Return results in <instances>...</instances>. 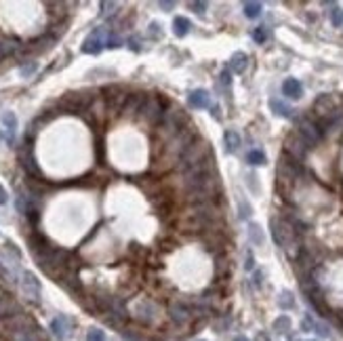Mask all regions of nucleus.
Wrapping results in <instances>:
<instances>
[{"label":"nucleus","mask_w":343,"mask_h":341,"mask_svg":"<svg viewBox=\"0 0 343 341\" xmlns=\"http://www.w3.org/2000/svg\"><path fill=\"white\" fill-rule=\"evenodd\" d=\"M269 228H271V236H274V242H276L278 246H282L285 251H291L293 246H295V240H297V232L293 230L291 223L271 217Z\"/></svg>","instance_id":"obj_1"},{"label":"nucleus","mask_w":343,"mask_h":341,"mask_svg":"<svg viewBox=\"0 0 343 341\" xmlns=\"http://www.w3.org/2000/svg\"><path fill=\"white\" fill-rule=\"evenodd\" d=\"M307 150H310V146L305 144V139H303L297 131L291 133V135L285 139V154H287L289 158H293V160L301 162V160L305 158V154H307Z\"/></svg>","instance_id":"obj_2"},{"label":"nucleus","mask_w":343,"mask_h":341,"mask_svg":"<svg viewBox=\"0 0 343 341\" xmlns=\"http://www.w3.org/2000/svg\"><path fill=\"white\" fill-rule=\"evenodd\" d=\"M297 133L305 139V144L310 148L318 146V144H320V139H322L320 126H318V122H314L312 118H301L299 124H297Z\"/></svg>","instance_id":"obj_3"},{"label":"nucleus","mask_w":343,"mask_h":341,"mask_svg":"<svg viewBox=\"0 0 343 341\" xmlns=\"http://www.w3.org/2000/svg\"><path fill=\"white\" fill-rule=\"evenodd\" d=\"M187 124V116L183 110H177V108H171V110H164V116H162V126L167 128L169 133H179L183 131Z\"/></svg>","instance_id":"obj_4"},{"label":"nucleus","mask_w":343,"mask_h":341,"mask_svg":"<svg viewBox=\"0 0 343 341\" xmlns=\"http://www.w3.org/2000/svg\"><path fill=\"white\" fill-rule=\"evenodd\" d=\"M141 116L156 124V122H162V116H164V99H158V97H148L144 108H141Z\"/></svg>","instance_id":"obj_5"},{"label":"nucleus","mask_w":343,"mask_h":341,"mask_svg":"<svg viewBox=\"0 0 343 341\" xmlns=\"http://www.w3.org/2000/svg\"><path fill=\"white\" fill-rule=\"evenodd\" d=\"M21 291H23V295H26L28 301L40 303V280L36 278V274L23 272V276H21Z\"/></svg>","instance_id":"obj_6"},{"label":"nucleus","mask_w":343,"mask_h":341,"mask_svg":"<svg viewBox=\"0 0 343 341\" xmlns=\"http://www.w3.org/2000/svg\"><path fill=\"white\" fill-rule=\"evenodd\" d=\"M103 46H105L103 28H97L95 32H91L89 36H87L85 44H82V53H87V55H99V53L103 51Z\"/></svg>","instance_id":"obj_7"},{"label":"nucleus","mask_w":343,"mask_h":341,"mask_svg":"<svg viewBox=\"0 0 343 341\" xmlns=\"http://www.w3.org/2000/svg\"><path fill=\"white\" fill-rule=\"evenodd\" d=\"M51 331L59 341H65L70 331H72V320H70L67 316H57V318H53V322H51Z\"/></svg>","instance_id":"obj_8"},{"label":"nucleus","mask_w":343,"mask_h":341,"mask_svg":"<svg viewBox=\"0 0 343 341\" xmlns=\"http://www.w3.org/2000/svg\"><path fill=\"white\" fill-rule=\"evenodd\" d=\"M301 328H303L305 333H318L320 337H330L328 326H326V324H322V322H318L312 314H307L305 318H303V322H301Z\"/></svg>","instance_id":"obj_9"},{"label":"nucleus","mask_w":343,"mask_h":341,"mask_svg":"<svg viewBox=\"0 0 343 341\" xmlns=\"http://www.w3.org/2000/svg\"><path fill=\"white\" fill-rule=\"evenodd\" d=\"M21 164H23V169H26L30 175H34V177H40V167H38V162H36V158H34V154H32V148H23L21 150Z\"/></svg>","instance_id":"obj_10"},{"label":"nucleus","mask_w":343,"mask_h":341,"mask_svg":"<svg viewBox=\"0 0 343 341\" xmlns=\"http://www.w3.org/2000/svg\"><path fill=\"white\" fill-rule=\"evenodd\" d=\"M187 101H190V105L192 108H211V95H209V91H204V89H198V91H192L190 93V97H187Z\"/></svg>","instance_id":"obj_11"},{"label":"nucleus","mask_w":343,"mask_h":341,"mask_svg":"<svg viewBox=\"0 0 343 341\" xmlns=\"http://www.w3.org/2000/svg\"><path fill=\"white\" fill-rule=\"evenodd\" d=\"M282 93H285L287 97H291V99H299L301 93H303V87H301V82L297 78H287L285 82H282Z\"/></svg>","instance_id":"obj_12"},{"label":"nucleus","mask_w":343,"mask_h":341,"mask_svg":"<svg viewBox=\"0 0 343 341\" xmlns=\"http://www.w3.org/2000/svg\"><path fill=\"white\" fill-rule=\"evenodd\" d=\"M314 110H316V114L320 116V118H324V116H328L330 112L335 110L333 97H330V95H320V97L316 99V103H314Z\"/></svg>","instance_id":"obj_13"},{"label":"nucleus","mask_w":343,"mask_h":341,"mask_svg":"<svg viewBox=\"0 0 343 341\" xmlns=\"http://www.w3.org/2000/svg\"><path fill=\"white\" fill-rule=\"evenodd\" d=\"M171 318L175 322H179V324L187 322V318H190V310H187V305L185 303H173L171 305Z\"/></svg>","instance_id":"obj_14"},{"label":"nucleus","mask_w":343,"mask_h":341,"mask_svg":"<svg viewBox=\"0 0 343 341\" xmlns=\"http://www.w3.org/2000/svg\"><path fill=\"white\" fill-rule=\"evenodd\" d=\"M269 108H271V112H274L276 116H282V118H291L293 116V108L291 105H287L285 101H280V99H269Z\"/></svg>","instance_id":"obj_15"},{"label":"nucleus","mask_w":343,"mask_h":341,"mask_svg":"<svg viewBox=\"0 0 343 341\" xmlns=\"http://www.w3.org/2000/svg\"><path fill=\"white\" fill-rule=\"evenodd\" d=\"M246 63H248V57L244 53H234L230 57V70L236 72V74H242L246 70Z\"/></svg>","instance_id":"obj_16"},{"label":"nucleus","mask_w":343,"mask_h":341,"mask_svg":"<svg viewBox=\"0 0 343 341\" xmlns=\"http://www.w3.org/2000/svg\"><path fill=\"white\" fill-rule=\"evenodd\" d=\"M3 122H5V126H7V141H9V144H13L15 131H17V118H15V114H13V112H7V114L3 116Z\"/></svg>","instance_id":"obj_17"},{"label":"nucleus","mask_w":343,"mask_h":341,"mask_svg":"<svg viewBox=\"0 0 343 341\" xmlns=\"http://www.w3.org/2000/svg\"><path fill=\"white\" fill-rule=\"evenodd\" d=\"M144 103H146V95H141V93H135V95H131V97L126 99L124 112H131V114L141 112V108H144Z\"/></svg>","instance_id":"obj_18"},{"label":"nucleus","mask_w":343,"mask_h":341,"mask_svg":"<svg viewBox=\"0 0 343 341\" xmlns=\"http://www.w3.org/2000/svg\"><path fill=\"white\" fill-rule=\"evenodd\" d=\"M223 141H226V152H228V154H234V152L240 148V135L236 131H226Z\"/></svg>","instance_id":"obj_19"},{"label":"nucleus","mask_w":343,"mask_h":341,"mask_svg":"<svg viewBox=\"0 0 343 341\" xmlns=\"http://www.w3.org/2000/svg\"><path fill=\"white\" fill-rule=\"evenodd\" d=\"M248 238H251V242L255 246H263L265 236H263V230L259 223H251V226H248Z\"/></svg>","instance_id":"obj_20"},{"label":"nucleus","mask_w":343,"mask_h":341,"mask_svg":"<svg viewBox=\"0 0 343 341\" xmlns=\"http://www.w3.org/2000/svg\"><path fill=\"white\" fill-rule=\"evenodd\" d=\"M190 28H192V23L187 17H177L173 21V32H175V36H179V38H183L185 34L190 32Z\"/></svg>","instance_id":"obj_21"},{"label":"nucleus","mask_w":343,"mask_h":341,"mask_svg":"<svg viewBox=\"0 0 343 341\" xmlns=\"http://www.w3.org/2000/svg\"><path fill=\"white\" fill-rule=\"evenodd\" d=\"M217 89L223 93V95H230L232 93V78H230V67L223 70V72L219 74L217 78Z\"/></svg>","instance_id":"obj_22"},{"label":"nucleus","mask_w":343,"mask_h":341,"mask_svg":"<svg viewBox=\"0 0 343 341\" xmlns=\"http://www.w3.org/2000/svg\"><path fill=\"white\" fill-rule=\"evenodd\" d=\"M242 9H244V15H246L248 19H257L259 15H261L263 5H261V3H244Z\"/></svg>","instance_id":"obj_23"},{"label":"nucleus","mask_w":343,"mask_h":341,"mask_svg":"<svg viewBox=\"0 0 343 341\" xmlns=\"http://www.w3.org/2000/svg\"><path fill=\"white\" fill-rule=\"evenodd\" d=\"M13 341H38V335L34 331H30V328L21 326V328H17V331H15Z\"/></svg>","instance_id":"obj_24"},{"label":"nucleus","mask_w":343,"mask_h":341,"mask_svg":"<svg viewBox=\"0 0 343 341\" xmlns=\"http://www.w3.org/2000/svg\"><path fill=\"white\" fill-rule=\"evenodd\" d=\"M278 305L282 310H293L295 308V297H293V293L291 291H282L280 295H278Z\"/></svg>","instance_id":"obj_25"},{"label":"nucleus","mask_w":343,"mask_h":341,"mask_svg":"<svg viewBox=\"0 0 343 341\" xmlns=\"http://www.w3.org/2000/svg\"><path fill=\"white\" fill-rule=\"evenodd\" d=\"M274 331L280 333V335H287L291 331V318H289V316H280V318H276Z\"/></svg>","instance_id":"obj_26"},{"label":"nucleus","mask_w":343,"mask_h":341,"mask_svg":"<svg viewBox=\"0 0 343 341\" xmlns=\"http://www.w3.org/2000/svg\"><path fill=\"white\" fill-rule=\"evenodd\" d=\"M246 160H248V164H253V167H259V164H265V154L261 150H251L246 154Z\"/></svg>","instance_id":"obj_27"},{"label":"nucleus","mask_w":343,"mask_h":341,"mask_svg":"<svg viewBox=\"0 0 343 341\" xmlns=\"http://www.w3.org/2000/svg\"><path fill=\"white\" fill-rule=\"evenodd\" d=\"M267 38H269V32H267L265 26H259V28L253 30V40H255L257 44H263Z\"/></svg>","instance_id":"obj_28"},{"label":"nucleus","mask_w":343,"mask_h":341,"mask_svg":"<svg viewBox=\"0 0 343 341\" xmlns=\"http://www.w3.org/2000/svg\"><path fill=\"white\" fill-rule=\"evenodd\" d=\"M330 21H333L335 28H343V9L333 7V11H330Z\"/></svg>","instance_id":"obj_29"},{"label":"nucleus","mask_w":343,"mask_h":341,"mask_svg":"<svg viewBox=\"0 0 343 341\" xmlns=\"http://www.w3.org/2000/svg\"><path fill=\"white\" fill-rule=\"evenodd\" d=\"M238 209H240V219L251 217V213H253L251 204H248V202H244V198H242V196H238Z\"/></svg>","instance_id":"obj_30"},{"label":"nucleus","mask_w":343,"mask_h":341,"mask_svg":"<svg viewBox=\"0 0 343 341\" xmlns=\"http://www.w3.org/2000/svg\"><path fill=\"white\" fill-rule=\"evenodd\" d=\"M87 341H105V335H103L101 328H91L87 333Z\"/></svg>","instance_id":"obj_31"},{"label":"nucleus","mask_w":343,"mask_h":341,"mask_svg":"<svg viewBox=\"0 0 343 341\" xmlns=\"http://www.w3.org/2000/svg\"><path fill=\"white\" fill-rule=\"evenodd\" d=\"M122 44V40L116 36V34H108V38H105V46L108 49H118V46Z\"/></svg>","instance_id":"obj_32"},{"label":"nucleus","mask_w":343,"mask_h":341,"mask_svg":"<svg viewBox=\"0 0 343 341\" xmlns=\"http://www.w3.org/2000/svg\"><path fill=\"white\" fill-rule=\"evenodd\" d=\"M15 51V44L13 42H0V59L3 57H7V55H11Z\"/></svg>","instance_id":"obj_33"},{"label":"nucleus","mask_w":343,"mask_h":341,"mask_svg":"<svg viewBox=\"0 0 343 341\" xmlns=\"http://www.w3.org/2000/svg\"><path fill=\"white\" fill-rule=\"evenodd\" d=\"M34 70H36V63L30 61V63H23L19 67V72H21V76H30V74H34Z\"/></svg>","instance_id":"obj_34"},{"label":"nucleus","mask_w":343,"mask_h":341,"mask_svg":"<svg viewBox=\"0 0 343 341\" xmlns=\"http://www.w3.org/2000/svg\"><path fill=\"white\" fill-rule=\"evenodd\" d=\"M244 269H246V272H253V269H255V255H253V251H248V253H246V263H244Z\"/></svg>","instance_id":"obj_35"},{"label":"nucleus","mask_w":343,"mask_h":341,"mask_svg":"<svg viewBox=\"0 0 343 341\" xmlns=\"http://www.w3.org/2000/svg\"><path fill=\"white\" fill-rule=\"evenodd\" d=\"M150 34H152L154 38H158V36H160V26H158L156 21H154V23H150Z\"/></svg>","instance_id":"obj_36"},{"label":"nucleus","mask_w":343,"mask_h":341,"mask_svg":"<svg viewBox=\"0 0 343 341\" xmlns=\"http://www.w3.org/2000/svg\"><path fill=\"white\" fill-rule=\"evenodd\" d=\"M190 9L198 11V13H204V9H207V3H190Z\"/></svg>","instance_id":"obj_37"},{"label":"nucleus","mask_w":343,"mask_h":341,"mask_svg":"<svg viewBox=\"0 0 343 341\" xmlns=\"http://www.w3.org/2000/svg\"><path fill=\"white\" fill-rule=\"evenodd\" d=\"M255 285H257L259 289L263 287V272H261V269H257V272H255Z\"/></svg>","instance_id":"obj_38"},{"label":"nucleus","mask_w":343,"mask_h":341,"mask_svg":"<svg viewBox=\"0 0 343 341\" xmlns=\"http://www.w3.org/2000/svg\"><path fill=\"white\" fill-rule=\"evenodd\" d=\"M128 46L135 51V53H139L141 51V46H139V42H137V38H128Z\"/></svg>","instance_id":"obj_39"},{"label":"nucleus","mask_w":343,"mask_h":341,"mask_svg":"<svg viewBox=\"0 0 343 341\" xmlns=\"http://www.w3.org/2000/svg\"><path fill=\"white\" fill-rule=\"evenodd\" d=\"M248 183H251V187L255 192L259 190V187H257V175H248Z\"/></svg>","instance_id":"obj_40"},{"label":"nucleus","mask_w":343,"mask_h":341,"mask_svg":"<svg viewBox=\"0 0 343 341\" xmlns=\"http://www.w3.org/2000/svg\"><path fill=\"white\" fill-rule=\"evenodd\" d=\"M211 116H215V120H221V116H219V108H217V105H211Z\"/></svg>","instance_id":"obj_41"},{"label":"nucleus","mask_w":343,"mask_h":341,"mask_svg":"<svg viewBox=\"0 0 343 341\" xmlns=\"http://www.w3.org/2000/svg\"><path fill=\"white\" fill-rule=\"evenodd\" d=\"M160 9L171 11V9H175V3H160Z\"/></svg>","instance_id":"obj_42"},{"label":"nucleus","mask_w":343,"mask_h":341,"mask_svg":"<svg viewBox=\"0 0 343 341\" xmlns=\"http://www.w3.org/2000/svg\"><path fill=\"white\" fill-rule=\"evenodd\" d=\"M5 202H7V192L0 187V204H5Z\"/></svg>","instance_id":"obj_43"},{"label":"nucleus","mask_w":343,"mask_h":341,"mask_svg":"<svg viewBox=\"0 0 343 341\" xmlns=\"http://www.w3.org/2000/svg\"><path fill=\"white\" fill-rule=\"evenodd\" d=\"M257 341H269V337H267L265 333H259V337H257Z\"/></svg>","instance_id":"obj_44"},{"label":"nucleus","mask_w":343,"mask_h":341,"mask_svg":"<svg viewBox=\"0 0 343 341\" xmlns=\"http://www.w3.org/2000/svg\"><path fill=\"white\" fill-rule=\"evenodd\" d=\"M232 341H248V339H246V337H242V335H238V337H234Z\"/></svg>","instance_id":"obj_45"},{"label":"nucleus","mask_w":343,"mask_h":341,"mask_svg":"<svg viewBox=\"0 0 343 341\" xmlns=\"http://www.w3.org/2000/svg\"><path fill=\"white\" fill-rule=\"evenodd\" d=\"M5 299H7V295H5V291L0 289V301H5Z\"/></svg>","instance_id":"obj_46"},{"label":"nucleus","mask_w":343,"mask_h":341,"mask_svg":"<svg viewBox=\"0 0 343 341\" xmlns=\"http://www.w3.org/2000/svg\"><path fill=\"white\" fill-rule=\"evenodd\" d=\"M307 341H318V339H307Z\"/></svg>","instance_id":"obj_47"}]
</instances>
